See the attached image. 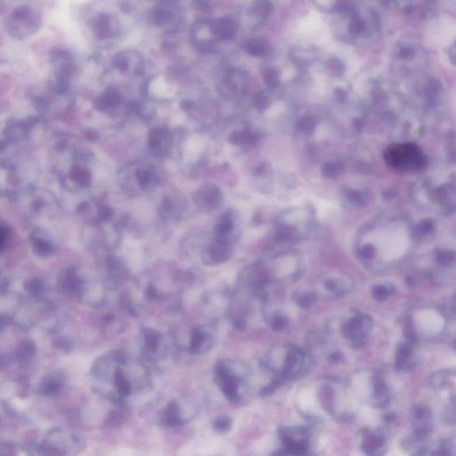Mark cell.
Segmentation results:
<instances>
[{
  "label": "cell",
  "mask_w": 456,
  "mask_h": 456,
  "mask_svg": "<svg viewBox=\"0 0 456 456\" xmlns=\"http://www.w3.org/2000/svg\"><path fill=\"white\" fill-rule=\"evenodd\" d=\"M143 352L146 358L158 359L160 348L162 345V335L153 329H146L143 331Z\"/></svg>",
  "instance_id": "obj_19"
},
{
  "label": "cell",
  "mask_w": 456,
  "mask_h": 456,
  "mask_svg": "<svg viewBox=\"0 0 456 456\" xmlns=\"http://www.w3.org/2000/svg\"><path fill=\"white\" fill-rule=\"evenodd\" d=\"M231 256H232L231 246L214 240L211 244L203 249L202 259L203 263L207 266L215 267L227 262Z\"/></svg>",
  "instance_id": "obj_13"
},
{
  "label": "cell",
  "mask_w": 456,
  "mask_h": 456,
  "mask_svg": "<svg viewBox=\"0 0 456 456\" xmlns=\"http://www.w3.org/2000/svg\"><path fill=\"white\" fill-rule=\"evenodd\" d=\"M193 4L195 5V8H200V9H204L209 5V3L205 2V1H197Z\"/></svg>",
  "instance_id": "obj_42"
},
{
  "label": "cell",
  "mask_w": 456,
  "mask_h": 456,
  "mask_svg": "<svg viewBox=\"0 0 456 456\" xmlns=\"http://www.w3.org/2000/svg\"><path fill=\"white\" fill-rule=\"evenodd\" d=\"M214 345L212 336L203 328H193L190 333V341L187 351L191 354L199 355L210 351Z\"/></svg>",
  "instance_id": "obj_14"
},
{
  "label": "cell",
  "mask_w": 456,
  "mask_h": 456,
  "mask_svg": "<svg viewBox=\"0 0 456 456\" xmlns=\"http://www.w3.org/2000/svg\"><path fill=\"white\" fill-rule=\"evenodd\" d=\"M199 407L188 399H173L163 407L157 416L160 425L169 428L181 427L195 418Z\"/></svg>",
  "instance_id": "obj_6"
},
{
  "label": "cell",
  "mask_w": 456,
  "mask_h": 456,
  "mask_svg": "<svg viewBox=\"0 0 456 456\" xmlns=\"http://www.w3.org/2000/svg\"><path fill=\"white\" fill-rule=\"evenodd\" d=\"M193 106H194V103L192 100H188V99H185V100H183L180 103V108L184 112H187V111L192 110L193 108Z\"/></svg>",
  "instance_id": "obj_39"
},
{
  "label": "cell",
  "mask_w": 456,
  "mask_h": 456,
  "mask_svg": "<svg viewBox=\"0 0 456 456\" xmlns=\"http://www.w3.org/2000/svg\"><path fill=\"white\" fill-rule=\"evenodd\" d=\"M193 48L200 54H207L215 50V45L212 41H195L193 43Z\"/></svg>",
  "instance_id": "obj_36"
},
{
  "label": "cell",
  "mask_w": 456,
  "mask_h": 456,
  "mask_svg": "<svg viewBox=\"0 0 456 456\" xmlns=\"http://www.w3.org/2000/svg\"><path fill=\"white\" fill-rule=\"evenodd\" d=\"M413 429H421L430 433L432 430V412L429 406L419 404L414 406L411 411Z\"/></svg>",
  "instance_id": "obj_18"
},
{
  "label": "cell",
  "mask_w": 456,
  "mask_h": 456,
  "mask_svg": "<svg viewBox=\"0 0 456 456\" xmlns=\"http://www.w3.org/2000/svg\"><path fill=\"white\" fill-rule=\"evenodd\" d=\"M372 395L370 396V404L376 408H384L390 402V392L385 380L381 373H374L372 376Z\"/></svg>",
  "instance_id": "obj_15"
},
{
  "label": "cell",
  "mask_w": 456,
  "mask_h": 456,
  "mask_svg": "<svg viewBox=\"0 0 456 456\" xmlns=\"http://www.w3.org/2000/svg\"><path fill=\"white\" fill-rule=\"evenodd\" d=\"M412 456H455V444L451 439L443 440L435 449L423 446L414 451Z\"/></svg>",
  "instance_id": "obj_22"
},
{
  "label": "cell",
  "mask_w": 456,
  "mask_h": 456,
  "mask_svg": "<svg viewBox=\"0 0 456 456\" xmlns=\"http://www.w3.org/2000/svg\"><path fill=\"white\" fill-rule=\"evenodd\" d=\"M281 355L282 365L274 372V376L279 377L284 382L303 377L310 369V355L304 348L297 345L284 346Z\"/></svg>",
  "instance_id": "obj_4"
},
{
  "label": "cell",
  "mask_w": 456,
  "mask_h": 456,
  "mask_svg": "<svg viewBox=\"0 0 456 456\" xmlns=\"http://www.w3.org/2000/svg\"><path fill=\"white\" fill-rule=\"evenodd\" d=\"M161 216L168 220H175L181 216L183 210L180 208V205L175 203L170 197L163 198L159 209Z\"/></svg>",
  "instance_id": "obj_25"
},
{
  "label": "cell",
  "mask_w": 456,
  "mask_h": 456,
  "mask_svg": "<svg viewBox=\"0 0 456 456\" xmlns=\"http://www.w3.org/2000/svg\"><path fill=\"white\" fill-rule=\"evenodd\" d=\"M395 419V414H392V413H389V414H386L385 417H384V422L386 423H393L394 422V420Z\"/></svg>",
  "instance_id": "obj_43"
},
{
  "label": "cell",
  "mask_w": 456,
  "mask_h": 456,
  "mask_svg": "<svg viewBox=\"0 0 456 456\" xmlns=\"http://www.w3.org/2000/svg\"><path fill=\"white\" fill-rule=\"evenodd\" d=\"M414 346L415 345L407 341L399 345L395 360V369L398 371H408L413 367L412 359Z\"/></svg>",
  "instance_id": "obj_21"
},
{
  "label": "cell",
  "mask_w": 456,
  "mask_h": 456,
  "mask_svg": "<svg viewBox=\"0 0 456 456\" xmlns=\"http://www.w3.org/2000/svg\"><path fill=\"white\" fill-rule=\"evenodd\" d=\"M135 176L138 186L142 190H146L156 180L153 169L150 166H141L135 170Z\"/></svg>",
  "instance_id": "obj_26"
},
{
  "label": "cell",
  "mask_w": 456,
  "mask_h": 456,
  "mask_svg": "<svg viewBox=\"0 0 456 456\" xmlns=\"http://www.w3.org/2000/svg\"><path fill=\"white\" fill-rule=\"evenodd\" d=\"M235 230V217L232 210H227L223 213L214 226L215 240L221 244L231 246L234 240L233 231Z\"/></svg>",
  "instance_id": "obj_12"
},
{
  "label": "cell",
  "mask_w": 456,
  "mask_h": 456,
  "mask_svg": "<svg viewBox=\"0 0 456 456\" xmlns=\"http://www.w3.org/2000/svg\"><path fill=\"white\" fill-rule=\"evenodd\" d=\"M94 375L102 394L113 406L129 407L131 401L143 398L152 386L146 366L122 352H112L99 360Z\"/></svg>",
  "instance_id": "obj_1"
},
{
  "label": "cell",
  "mask_w": 456,
  "mask_h": 456,
  "mask_svg": "<svg viewBox=\"0 0 456 456\" xmlns=\"http://www.w3.org/2000/svg\"><path fill=\"white\" fill-rule=\"evenodd\" d=\"M122 100V95L118 89L114 87H108L101 95L95 98L94 105L98 111L106 112L121 105Z\"/></svg>",
  "instance_id": "obj_20"
},
{
  "label": "cell",
  "mask_w": 456,
  "mask_h": 456,
  "mask_svg": "<svg viewBox=\"0 0 456 456\" xmlns=\"http://www.w3.org/2000/svg\"><path fill=\"white\" fill-rule=\"evenodd\" d=\"M294 301L302 309H309L318 301V295L312 291H299L294 295Z\"/></svg>",
  "instance_id": "obj_29"
},
{
  "label": "cell",
  "mask_w": 456,
  "mask_h": 456,
  "mask_svg": "<svg viewBox=\"0 0 456 456\" xmlns=\"http://www.w3.org/2000/svg\"><path fill=\"white\" fill-rule=\"evenodd\" d=\"M321 284L325 291L333 296H344L353 289V281L347 274L336 273L323 274Z\"/></svg>",
  "instance_id": "obj_11"
},
{
  "label": "cell",
  "mask_w": 456,
  "mask_h": 456,
  "mask_svg": "<svg viewBox=\"0 0 456 456\" xmlns=\"http://www.w3.org/2000/svg\"><path fill=\"white\" fill-rule=\"evenodd\" d=\"M272 456H291L289 454L287 451L286 450H284V448L283 449L277 450L275 451Z\"/></svg>",
  "instance_id": "obj_41"
},
{
  "label": "cell",
  "mask_w": 456,
  "mask_h": 456,
  "mask_svg": "<svg viewBox=\"0 0 456 456\" xmlns=\"http://www.w3.org/2000/svg\"><path fill=\"white\" fill-rule=\"evenodd\" d=\"M214 380L217 388L230 402L239 403L243 400L246 392L245 377L229 364L220 362L216 365Z\"/></svg>",
  "instance_id": "obj_5"
},
{
  "label": "cell",
  "mask_w": 456,
  "mask_h": 456,
  "mask_svg": "<svg viewBox=\"0 0 456 456\" xmlns=\"http://www.w3.org/2000/svg\"><path fill=\"white\" fill-rule=\"evenodd\" d=\"M316 228V221L312 213L306 210L285 211L277 217L274 235L277 240L297 243L307 239Z\"/></svg>",
  "instance_id": "obj_2"
},
{
  "label": "cell",
  "mask_w": 456,
  "mask_h": 456,
  "mask_svg": "<svg viewBox=\"0 0 456 456\" xmlns=\"http://www.w3.org/2000/svg\"><path fill=\"white\" fill-rule=\"evenodd\" d=\"M87 136L91 141H97L98 137H99L97 132L95 131V130H93V129L88 130V133H87Z\"/></svg>",
  "instance_id": "obj_40"
},
{
  "label": "cell",
  "mask_w": 456,
  "mask_h": 456,
  "mask_svg": "<svg viewBox=\"0 0 456 456\" xmlns=\"http://www.w3.org/2000/svg\"><path fill=\"white\" fill-rule=\"evenodd\" d=\"M255 141V135L246 129L244 131L232 132L229 135V142L233 146H252Z\"/></svg>",
  "instance_id": "obj_27"
},
{
  "label": "cell",
  "mask_w": 456,
  "mask_h": 456,
  "mask_svg": "<svg viewBox=\"0 0 456 456\" xmlns=\"http://www.w3.org/2000/svg\"><path fill=\"white\" fill-rule=\"evenodd\" d=\"M193 199L200 210L213 211L220 207L223 195L219 186L213 184H205L196 191Z\"/></svg>",
  "instance_id": "obj_10"
},
{
  "label": "cell",
  "mask_w": 456,
  "mask_h": 456,
  "mask_svg": "<svg viewBox=\"0 0 456 456\" xmlns=\"http://www.w3.org/2000/svg\"><path fill=\"white\" fill-rule=\"evenodd\" d=\"M278 436L291 456H307L310 449V432L305 427L283 426L277 429Z\"/></svg>",
  "instance_id": "obj_8"
},
{
  "label": "cell",
  "mask_w": 456,
  "mask_h": 456,
  "mask_svg": "<svg viewBox=\"0 0 456 456\" xmlns=\"http://www.w3.org/2000/svg\"><path fill=\"white\" fill-rule=\"evenodd\" d=\"M111 17L107 14H102L97 17L95 22V31L99 37L105 38L110 37L111 34Z\"/></svg>",
  "instance_id": "obj_31"
},
{
  "label": "cell",
  "mask_w": 456,
  "mask_h": 456,
  "mask_svg": "<svg viewBox=\"0 0 456 456\" xmlns=\"http://www.w3.org/2000/svg\"><path fill=\"white\" fill-rule=\"evenodd\" d=\"M435 229V224L431 220H423L421 223L412 227V236L413 240H422L423 238L433 233Z\"/></svg>",
  "instance_id": "obj_30"
},
{
  "label": "cell",
  "mask_w": 456,
  "mask_h": 456,
  "mask_svg": "<svg viewBox=\"0 0 456 456\" xmlns=\"http://www.w3.org/2000/svg\"><path fill=\"white\" fill-rule=\"evenodd\" d=\"M455 372L451 370H443L436 372L430 377L429 384L430 387L435 390H440L448 386L451 382H454Z\"/></svg>",
  "instance_id": "obj_24"
},
{
  "label": "cell",
  "mask_w": 456,
  "mask_h": 456,
  "mask_svg": "<svg viewBox=\"0 0 456 456\" xmlns=\"http://www.w3.org/2000/svg\"><path fill=\"white\" fill-rule=\"evenodd\" d=\"M384 159L391 169L405 172L418 171L426 164L423 152L412 143L390 145L386 148Z\"/></svg>",
  "instance_id": "obj_3"
},
{
  "label": "cell",
  "mask_w": 456,
  "mask_h": 456,
  "mask_svg": "<svg viewBox=\"0 0 456 456\" xmlns=\"http://www.w3.org/2000/svg\"><path fill=\"white\" fill-rule=\"evenodd\" d=\"M269 325L274 331H283L287 327L289 321H288L287 318L283 314H274L270 316Z\"/></svg>",
  "instance_id": "obj_35"
},
{
  "label": "cell",
  "mask_w": 456,
  "mask_h": 456,
  "mask_svg": "<svg viewBox=\"0 0 456 456\" xmlns=\"http://www.w3.org/2000/svg\"><path fill=\"white\" fill-rule=\"evenodd\" d=\"M434 260L441 267H450L455 261V254L448 250H437L434 254Z\"/></svg>",
  "instance_id": "obj_34"
},
{
  "label": "cell",
  "mask_w": 456,
  "mask_h": 456,
  "mask_svg": "<svg viewBox=\"0 0 456 456\" xmlns=\"http://www.w3.org/2000/svg\"><path fill=\"white\" fill-rule=\"evenodd\" d=\"M233 427V420L228 415L221 414L216 416L212 421V428L216 432L227 433Z\"/></svg>",
  "instance_id": "obj_32"
},
{
  "label": "cell",
  "mask_w": 456,
  "mask_h": 456,
  "mask_svg": "<svg viewBox=\"0 0 456 456\" xmlns=\"http://www.w3.org/2000/svg\"><path fill=\"white\" fill-rule=\"evenodd\" d=\"M372 326L373 323L371 316L359 311H354L342 322L341 331L343 338L351 346L359 348L365 344Z\"/></svg>",
  "instance_id": "obj_7"
},
{
  "label": "cell",
  "mask_w": 456,
  "mask_h": 456,
  "mask_svg": "<svg viewBox=\"0 0 456 456\" xmlns=\"http://www.w3.org/2000/svg\"><path fill=\"white\" fill-rule=\"evenodd\" d=\"M395 292V288L389 284H378L372 288V297L375 301H383L392 296Z\"/></svg>",
  "instance_id": "obj_33"
},
{
  "label": "cell",
  "mask_w": 456,
  "mask_h": 456,
  "mask_svg": "<svg viewBox=\"0 0 456 456\" xmlns=\"http://www.w3.org/2000/svg\"><path fill=\"white\" fill-rule=\"evenodd\" d=\"M112 64H113V66L117 70L122 71V72L129 70V60L126 56L125 54H123V53H118V54H116L114 58H113V60H112Z\"/></svg>",
  "instance_id": "obj_38"
},
{
  "label": "cell",
  "mask_w": 456,
  "mask_h": 456,
  "mask_svg": "<svg viewBox=\"0 0 456 456\" xmlns=\"http://www.w3.org/2000/svg\"><path fill=\"white\" fill-rule=\"evenodd\" d=\"M73 176L74 179L83 186H88L91 181V175L88 169H82L80 167H77L73 170Z\"/></svg>",
  "instance_id": "obj_37"
},
{
  "label": "cell",
  "mask_w": 456,
  "mask_h": 456,
  "mask_svg": "<svg viewBox=\"0 0 456 456\" xmlns=\"http://www.w3.org/2000/svg\"><path fill=\"white\" fill-rule=\"evenodd\" d=\"M151 15L153 24L163 27L166 31L175 32L176 30H180L182 21L180 18L176 19V14L169 7H156L153 8Z\"/></svg>",
  "instance_id": "obj_16"
},
{
  "label": "cell",
  "mask_w": 456,
  "mask_h": 456,
  "mask_svg": "<svg viewBox=\"0 0 456 456\" xmlns=\"http://www.w3.org/2000/svg\"><path fill=\"white\" fill-rule=\"evenodd\" d=\"M209 27L213 36L220 41H229L237 32L236 22L231 17H221L209 22Z\"/></svg>",
  "instance_id": "obj_17"
},
{
  "label": "cell",
  "mask_w": 456,
  "mask_h": 456,
  "mask_svg": "<svg viewBox=\"0 0 456 456\" xmlns=\"http://www.w3.org/2000/svg\"><path fill=\"white\" fill-rule=\"evenodd\" d=\"M389 448L385 434L379 429H365L362 432L361 449L366 456H384Z\"/></svg>",
  "instance_id": "obj_9"
},
{
  "label": "cell",
  "mask_w": 456,
  "mask_h": 456,
  "mask_svg": "<svg viewBox=\"0 0 456 456\" xmlns=\"http://www.w3.org/2000/svg\"><path fill=\"white\" fill-rule=\"evenodd\" d=\"M244 50L255 56H262L267 52V45L265 41L259 38H251L244 42Z\"/></svg>",
  "instance_id": "obj_28"
},
{
  "label": "cell",
  "mask_w": 456,
  "mask_h": 456,
  "mask_svg": "<svg viewBox=\"0 0 456 456\" xmlns=\"http://www.w3.org/2000/svg\"><path fill=\"white\" fill-rule=\"evenodd\" d=\"M163 142H170L168 131L163 128H152L148 132V147L154 152H163Z\"/></svg>",
  "instance_id": "obj_23"
}]
</instances>
